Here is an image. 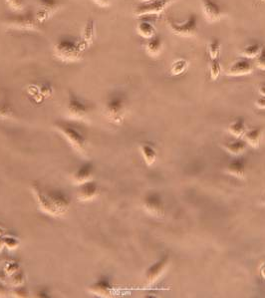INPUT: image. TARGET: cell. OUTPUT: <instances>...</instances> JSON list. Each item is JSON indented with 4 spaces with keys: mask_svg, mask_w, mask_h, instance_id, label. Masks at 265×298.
Here are the masks:
<instances>
[{
    "mask_svg": "<svg viewBox=\"0 0 265 298\" xmlns=\"http://www.w3.org/2000/svg\"><path fill=\"white\" fill-rule=\"evenodd\" d=\"M33 194L39 205V208L45 212L52 215L65 213L70 206V201L65 194L58 191L46 192L39 184L32 185Z\"/></svg>",
    "mask_w": 265,
    "mask_h": 298,
    "instance_id": "obj_1",
    "label": "cell"
},
{
    "mask_svg": "<svg viewBox=\"0 0 265 298\" xmlns=\"http://www.w3.org/2000/svg\"><path fill=\"white\" fill-rule=\"evenodd\" d=\"M85 47L82 42L75 37L64 35L54 44V55L64 63H73L79 61L83 56Z\"/></svg>",
    "mask_w": 265,
    "mask_h": 298,
    "instance_id": "obj_2",
    "label": "cell"
},
{
    "mask_svg": "<svg viewBox=\"0 0 265 298\" xmlns=\"http://www.w3.org/2000/svg\"><path fill=\"white\" fill-rule=\"evenodd\" d=\"M5 24L9 27L20 29V30H40L41 22L37 19L35 13L31 11L17 12L13 15H9L5 19Z\"/></svg>",
    "mask_w": 265,
    "mask_h": 298,
    "instance_id": "obj_3",
    "label": "cell"
},
{
    "mask_svg": "<svg viewBox=\"0 0 265 298\" xmlns=\"http://www.w3.org/2000/svg\"><path fill=\"white\" fill-rule=\"evenodd\" d=\"M167 24L172 33L179 37H193L199 31V18L195 13H192L186 21L182 22H177L173 18H168Z\"/></svg>",
    "mask_w": 265,
    "mask_h": 298,
    "instance_id": "obj_4",
    "label": "cell"
},
{
    "mask_svg": "<svg viewBox=\"0 0 265 298\" xmlns=\"http://www.w3.org/2000/svg\"><path fill=\"white\" fill-rule=\"evenodd\" d=\"M105 112L108 119L113 123H122L127 113L125 98L121 95H112L106 102Z\"/></svg>",
    "mask_w": 265,
    "mask_h": 298,
    "instance_id": "obj_5",
    "label": "cell"
},
{
    "mask_svg": "<svg viewBox=\"0 0 265 298\" xmlns=\"http://www.w3.org/2000/svg\"><path fill=\"white\" fill-rule=\"evenodd\" d=\"M55 127L64 136V138L68 141L74 150L80 153L85 152L87 140L82 133L66 122H57L55 124Z\"/></svg>",
    "mask_w": 265,
    "mask_h": 298,
    "instance_id": "obj_6",
    "label": "cell"
},
{
    "mask_svg": "<svg viewBox=\"0 0 265 298\" xmlns=\"http://www.w3.org/2000/svg\"><path fill=\"white\" fill-rule=\"evenodd\" d=\"M175 0H149L138 5L134 14L137 17H145L147 15H160Z\"/></svg>",
    "mask_w": 265,
    "mask_h": 298,
    "instance_id": "obj_7",
    "label": "cell"
},
{
    "mask_svg": "<svg viewBox=\"0 0 265 298\" xmlns=\"http://www.w3.org/2000/svg\"><path fill=\"white\" fill-rule=\"evenodd\" d=\"M143 207L147 213L154 216H163L165 214V205L162 197L158 193H150L146 196Z\"/></svg>",
    "mask_w": 265,
    "mask_h": 298,
    "instance_id": "obj_8",
    "label": "cell"
},
{
    "mask_svg": "<svg viewBox=\"0 0 265 298\" xmlns=\"http://www.w3.org/2000/svg\"><path fill=\"white\" fill-rule=\"evenodd\" d=\"M202 8L207 22L219 21L224 15V9L217 0H202Z\"/></svg>",
    "mask_w": 265,
    "mask_h": 298,
    "instance_id": "obj_9",
    "label": "cell"
},
{
    "mask_svg": "<svg viewBox=\"0 0 265 298\" xmlns=\"http://www.w3.org/2000/svg\"><path fill=\"white\" fill-rule=\"evenodd\" d=\"M254 66L253 63L250 61V59L247 58H239L236 61H234L229 68L226 69L225 74L227 76L232 77H238V76H244L251 74L253 72Z\"/></svg>",
    "mask_w": 265,
    "mask_h": 298,
    "instance_id": "obj_10",
    "label": "cell"
},
{
    "mask_svg": "<svg viewBox=\"0 0 265 298\" xmlns=\"http://www.w3.org/2000/svg\"><path fill=\"white\" fill-rule=\"evenodd\" d=\"M68 114L73 119H82L88 113V107L83 103L77 96L70 94L68 105H67Z\"/></svg>",
    "mask_w": 265,
    "mask_h": 298,
    "instance_id": "obj_11",
    "label": "cell"
},
{
    "mask_svg": "<svg viewBox=\"0 0 265 298\" xmlns=\"http://www.w3.org/2000/svg\"><path fill=\"white\" fill-rule=\"evenodd\" d=\"M170 263V258L168 255H165L162 257L159 262L154 264L151 267L148 268V269L146 272V280L147 284H153L155 283L165 272Z\"/></svg>",
    "mask_w": 265,
    "mask_h": 298,
    "instance_id": "obj_12",
    "label": "cell"
},
{
    "mask_svg": "<svg viewBox=\"0 0 265 298\" xmlns=\"http://www.w3.org/2000/svg\"><path fill=\"white\" fill-rule=\"evenodd\" d=\"M58 7L57 0H38V10L35 13L41 23L47 20Z\"/></svg>",
    "mask_w": 265,
    "mask_h": 298,
    "instance_id": "obj_13",
    "label": "cell"
},
{
    "mask_svg": "<svg viewBox=\"0 0 265 298\" xmlns=\"http://www.w3.org/2000/svg\"><path fill=\"white\" fill-rule=\"evenodd\" d=\"M146 52L150 57H157L161 54L164 47V42L162 37L159 35H155L151 38L147 39L146 42Z\"/></svg>",
    "mask_w": 265,
    "mask_h": 298,
    "instance_id": "obj_14",
    "label": "cell"
},
{
    "mask_svg": "<svg viewBox=\"0 0 265 298\" xmlns=\"http://www.w3.org/2000/svg\"><path fill=\"white\" fill-rule=\"evenodd\" d=\"M95 36V21L93 19H89L83 28L81 37V42L85 48L90 47L94 43Z\"/></svg>",
    "mask_w": 265,
    "mask_h": 298,
    "instance_id": "obj_15",
    "label": "cell"
},
{
    "mask_svg": "<svg viewBox=\"0 0 265 298\" xmlns=\"http://www.w3.org/2000/svg\"><path fill=\"white\" fill-rule=\"evenodd\" d=\"M99 194V189L96 182L87 181L81 184V189L79 191V199L81 201H91L94 200Z\"/></svg>",
    "mask_w": 265,
    "mask_h": 298,
    "instance_id": "obj_16",
    "label": "cell"
},
{
    "mask_svg": "<svg viewBox=\"0 0 265 298\" xmlns=\"http://www.w3.org/2000/svg\"><path fill=\"white\" fill-rule=\"evenodd\" d=\"M112 284L109 281V279L103 277L96 281L93 285L90 286V291L94 294H97L99 296H105L109 297L112 295Z\"/></svg>",
    "mask_w": 265,
    "mask_h": 298,
    "instance_id": "obj_17",
    "label": "cell"
},
{
    "mask_svg": "<svg viewBox=\"0 0 265 298\" xmlns=\"http://www.w3.org/2000/svg\"><path fill=\"white\" fill-rule=\"evenodd\" d=\"M94 173L93 166L91 164L83 165L77 172L74 174V181L78 184H83L87 181H90Z\"/></svg>",
    "mask_w": 265,
    "mask_h": 298,
    "instance_id": "obj_18",
    "label": "cell"
},
{
    "mask_svg": "<svg viewBox=\"0 0 265 298\" xmlns=\"http://www.w3.org/2000/svg\"><path fill=\"white\" fill-rule=\"evenodd\" d=\"M224 148H225V150L229 153H231L232 155L238 156V155L244 153V151L247 148V143L245 140H241L240 138H237L235 141H231L229 143H226Z\"/></svg>",
    "mask_w": 265,
    "mask_h": 298,
    "instance_id": "obj_19",
    "label": "cell"
},
{
    "mask_svg": "<svg viewBox=\"0 0 265 298\" xmlns=\"http://www.w3.org/2000/svg\"><path fill=\"white\" fill-rule=\"evenodd\" d=\"M226 172L234 177L242 179L245 176V164L242 160H234L227 165Z\"/></svg>",
    "mask_w": 265,
    "mask_h": 298,
    "instance_id": "obj_20",
    "label": "cell"
},
{
    "mask_svg": "<svg viewBox=\"0 0 265 298\" xmlns=\"http://www.w3.org/2000/svg\"><path fill=\"white\" fill-rule=\"evenodd\" d=\"M137 33L144 39H149L157 34L156 27L147 21H142L137 25Z\"/></svg>",
    "mask_w": 265,
    "mask_h": 298,
    "instance_id": "obj_21",
    "label": "cell"
},
{
    "mask_svg": "<svg viewBox=\"0 0 265 298\" xmlns=\"http://www.w3.org/2000/svg\"><path fill=\"white\" fill-rule=\"evenodd\" d=\"M140 149H141V153H142V156H143L146 164L147 166H151L153 164H155V162L157 161V157H158L155 149L148 144H142L140 146Z\"/></svg>",
    "mask_w": 265,
    "mask_h": 298,
    "instance_id": "obj_22",
    "label": "cell"
},
{
    "mask_svg": "<svg viewBox=\"0 0 265 298\" xmlns=\"http://www.w3.org/2000/svg\"><path fill=\"white\" fill-rule=\"evenodd\" d=\"M261 129L260 128H253L249 131H247L244 134L245 141L248 145H250L253 148H258L261 140Z\"/></svg>",
    "mask_w": 265,
    "mask_h": 298,
    "instance_id": "obj_23",
    "label": "cell"
},
{
    "mask_svg": "<svg viewBox=\"0 0 265 298\" xmlns=\"http://www.w3.org/2000/svg\"><path fill=\"white\" fill-rule=\"evenodd\" d=\"M229 132L236 138H241L246 133V126L243 119H237L229 127Z\"/></svg>",
    "mask_w": 265,
    "mask_h": 298,
    "instance_id": "obj_24",
    "label": "cell"
},
{
    "mask_svg": "<svg viewBox=\"0 0 265 298\" xmlns=\"http://www.w3.org/2000/svg\"><path fill=\"white\" fill-rule=\"evenodd\" d=\"M187 67H188V62L186 60L177 59V60L174 61L171 66V69H170L171 75H173V76L181 75V74H183L186 71Z\"/></svg>",
    "mask_w": 265,
    "mask_h": 298,
    "instance_id": "obj_25",
    "label": "cell"
},
{
    "mask_svg": "<svg viewBox=\"0 0 265 298\" xmlns=\"http://www.w3.org/2000/svg\"><path fill=\"white\" fill-rule=\"evenodd\" d=\"M262 46L259 43H251L246 45L242 51H241V56L247 59H254L260 52Z\"/></svg>",
    "mask_w": 265,
    "mask_h": 298,
    "instance_id": "obj_26",
    "label": "cell"
},
{
    "mask_svg": "<svg viewBox=\"0 0 265 298\" xmlns=\"http://www.w3.org/2000/svg\"><path fill=\"white\" fill-rule=\"evenodd\" d=\"M221 73V65L219 62V59H210L209 62V74H210V79L216 80Z\"/></svg>",
    "mask_w": 265,
    "mask_h": 298,
    "instance_id": "obj_27",
    "label": "cell"
},
{
    "mask_svg": "<svg viewBox=\"0 0 265 298\" xmlns=\"http://www.w3.org/2000/svg\"><path fill=\"white\" fill-rule=\"evenodd\" d=\"M221 50V44L218 39H212L208 44V55L210 59H216L219 57Z\"/></svg>",
    "mask_w": 265,
    "mask_h": 298,
    "instance_id": "obj_28",
    "label": "cell"
},
{
    "mask_svg": "<svg viewBox=\"0 0 265 298\" xmlns=\"http://www.w3.org/2000/svg\"><path fill=\"white\" fill-rule=\"evenodd\" d=\"M8 6L15 12H20L24 9L25 0H6Z\"/></svg>",
    "mask_w": 265,
    "mask_h": 298,
    "instance_id": "obj_29",
    "label": "cell"
},
{
    "mask_svg": "<svg viewBox=\"0 0 265 298\" xmlns=\"http://www.w3.org/2000/svg\"><path fill=\"white\" fill-rule=\"evenodd\" d=\"M255 66L260 70H265V47H262L259 54L254 58Z\"/></svg>",
    "mask_w": 265,
    "mask_h": 298,
    "instance_id": "obj_30",
    "label": "cell"
},
{
    "mask_svg": "<svg viewBox=\"0 0 265 298\" xmlns=\"http://www.w3.org/2000/svg\"><path fill=\"white\" fill-rule=\"evenodd\" d=\"M38 91L43 97H50L53 94V88L49 83H41L38 86Z\"/></svg>",
    "mask_w": 265,
    "mask_h": 298,
    "instance_id": "obj_31",
    "label": "cell"
},
{
    "mask_svg": "<svg viewBox=\"0 0 265 298\" xmlns=\"http://www.w3.org/2000/svg\"><path fill=\"white\" fill-rule=\"evenodd\" d=\"M12 110L7 103H0V118H8Z\"/></svg>",
    "mask_w": 265,
    "mask_h": 298,
    "instance_id": "obj_32",
    "label": "cell"
},
{
    "mask_svg": "<svg viewBox=\"0 0 265 298\" xmlns=\"http://www.w3.org/2000/svg\"><path fill=\"white\" fill-rule=\"evenodd\" d=\"M93 2L100 7H109L112 3V0H93Z\"/></svg>",
    "mask_w": 265,
    "mask_h": 298,
    "instance_id": "obj_33",
    "label": "cell"
},
{
    "mask_svg": "<svg viewBox=\"0 0 265 298\" xmlns=\"http://www.w3.org/2000/svg\"><path fill=\"white\" fill-rule=\"evenodd\" d=\"M4 244H6L9 248H14L17 246L18 242L14 239V238H8L6 239H4Z\"/></svg>",
    "mask_w": 265,
    "mask_h": 298,
    "instance_id": "obj_34",
    "label": "cell"
},
{
    "mask_svg": "<svg viewBox=\"0 0 265 298\" xmlns=\"http://www.w3.org/2000/svg\"><path fill=\"white\" fill-rule=\"evenodd\" d=\"M256 106L259 108V109H265V96H260L256 102H255Z\"/></svg>",
    "mask_w": 265,
    "mask_h": 298,
    "instance_id": "obj_35",
    "label": "cell"
},
{
    "mask_svg": "<svg viewBox=\"0 0 265 298\" xmlns=\"http://www.w3.org/2000/svg\"><path fill=\"white\" fill-rule=\"evenodd\" d=\"M259 273H260V276L265 280V262L260 266Z\"/></svg>",
    "mask_w": 265,
    "mask_h": 298,
    "instance_id": "obj_36",
    "label": "cell"
},
{
    "mask_svg": "<svg viewBox=\"0 0 265 298\" xmlns=\"http://www.w3.org/2000/svg\"><path fill=\"white\" fill-rule=\"evenodd\" d=\"M258 92L261 96H265V84H262L259 86V89H258Z\"/></svg>",
    "mask_w": 265,
    "mask_h": 298,
    "instance_id": "obj_37",
    "label": "cell"
},
{
    "mask_svg": "<svg viewBox=\"0 0 265 298\" xmlns=\"http://www.w3.org/2000/svg\"><path fill=\"white\" fill-rule=\"evenodd\" d=\"M3 293H4V289L1 285H0V294H3Z\"/></svg>",
    "mask_w": 265,
    "mask_h": 298,
    "instance_id": "obj_38",
    "label": "cell"
},
{
    "mask_svg": "<svg viewBox=\"0 0 265 298\" xmlns=\"http://www.w3.org/2000/svg\"><path fill=\"white\" fill-rule=\"evenodd\" d=\"M143 2H147V1H149V0H142Z\"/></svg>",
    "mask_w": 265,
    "mask_h": 298,
    "instance_id": "obj_39",
    "label": "cell"
},
{
    "mask_svg": "<svg viewBox=\"0 0 265 298\" xmlns=\"http://www.w3.org/2000/svg\"><path fill=\"white\" fill-rule=\"evenodd\" d=\"M264 204H265V194H264Z\"/></svg>",
    "mask_w": 265,
    "mask_h": 298,
    "instance_id": "obj_40",
    "label": "cell"
},
{
    "mask_svg": "<svg viewBox=\"0 0 265 298\" xmlns=\"http://www.w3.org/2000/svg\"><path fill=\"white\" fill-rule=\"evenodd\" d=\"M261 1H265V0H261Z\"/></svg>",
    "mask_w": 265,
    "mask_h": 298,
    "instance_id": "obj_41",
    "label": "cell"
}]
</instances>
